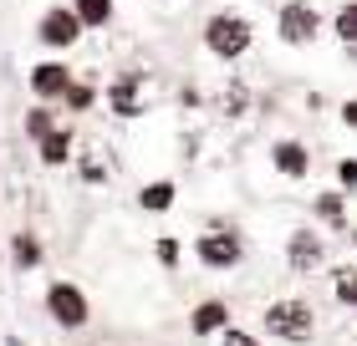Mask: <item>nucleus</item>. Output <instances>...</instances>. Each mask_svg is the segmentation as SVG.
<instances>
[{
    "label": "nucleus",
    "instance_id": "ddd939ff",
    "mask_svg": "<svg viewBox=\"0 0 357 346\" xmlns=\"http://www.w3.org/2000/svg\"><path fill=\"white\" fill-rule=\"evenodd\" d=\"M312 214H317L321 224H332V229H347V194H342V189L317 194V199H312Z\"/></svg>",
    "mask_w": 357,
    "mask_h": 346
},
{
    "label": "nucleus",
    "instance_id": "b1692460",
    "mask_svg": "<svg viewBox=\"0 0 357 346\" xmlns=\"http://www.w3.org/2000/svg\"><path fill=\"white\" fill-rule=\"evenodd\" d=\"M342 123H347V127H357V102H347V107H342Z\"/></svg>",
    "mask_w": 357,
    "mask_h": 346
},
{
    "label": "nucleus",
    "instance_id": "4be33fe9",
    "mask_svg": "<svg viewBox=\"0 0 357 346\" xmlns=\"http://www.w3.org/2000/svg\"><path fill=\"white\" fill-rule=\"evenodd\" d=\"M220 346H261V336L240 331V326H225V331H220Z\"/></svg>",
    "mask_w": 357,
    "mask_h": 346
},
{
    "label": "nucleus",
    "instance_id": "7ed1b4c3",
    "mask_svg": "<svg viewBox=\"0 0 357 346\" xmlns=\"http://www.w3.org/2000/svg\"><path fill=\"white\" fill-rule=\"evenodd\" d=\"M194 255H199V265H204V270H235L240 260H245V239H240V229H235V224L215 219L199 239H194Z\"/></svg>",
    "mask_w": 357,
    "mask_h": 346
},
{
    "label": "nucleus",
    "instance_id": "39448f33",
    "mask_svg": "<svg viewBox=\"0 0 357 346\" xmlns=\"http://www.w3.org/2000/svg\"><path fill=\"white\" fill-rule=\"evenodd\" d=\"M77 36H82V21H77L72 6H46L41 21H36V41L52 46V52H72Z\"/></svg>",
    "mask_w": 357,
    "mask_h": 346
},
{
    "label": "nucleus",
    "instance_id": "423d86ee",
    "mask_svg": "<svg viewBox=\"0 0 357 346\" xmlns=\"http://www.w3.org/2000/svg\"><path fill=\"white\" fill-rule=\"evenodd\" d=\"M321 31V15L306 6V0H286L281 15H275V36H281L286 46H312Z\"/></svg>",
    "mask_w": 357,
    "mask_h": 346
},
{
    "label": "nucleus",
    "instance_id": "dca6fc26",
    "mask_svg": "<svg viewBox=\"0 0 357 346\" xmlns=\"http://www.w3.org/2000/svg\"><path fill=\"white\" fill-rule=\"evenodd\" d=\"M332 295H337L347 310H357V265H342V270L332 275Z\"/></svg>",
    "mask_w": 357,
    "mask_h": 346
},
{
    "label": "nucleus",
    "instance_id": "412c9836",
    "mask_svg": "<svg viewBox=\"0 0 357 346\" xmlns=\"http://www.w3.org/2000/svg\"><path fill=\"white\" fill-rule=\"evenodd\" d=\"M337 189H342V194H357V158H342V163H337Z\"/></svg>",
    "mask_w": 357,
    "mask_h": 346
},
{
    "label": "nucleus",
    "instance_id": "f8f14e48",
    "mask_svg": "<svg viewBox=\"0 0 357 346\" xmlns=\"http://www.w3.org/2000/svg\"><path fill=\"white\" fill-rule=\"evenodd\" d=\"M174 199H178L174 178H153V184H143V189H138V209H143V214H169Z\"/></svg>",
    "mask_w": 357,
    "mask_h": 346
},
{
    "label": "nucleus",
    "instance_id": "4468645a",
    "mask_svg": "<svg viewBox=\"0 0 357 346\" xmlns=\"http://www.w3.org/2000/svg\"><path fill=\"white\" fill-rule=\"evenodd\" d=\"M41 239L36 235H31V229H15V235H10V265L15 270H36L41 265Z\"/></svg>",
    "mask_w": 357,
    "mask_h": 346
},
{
    "label": "nucleus",
    "instance_id": "f257e3e1",
    "mask_svg": "<svg viewBox=\"0 0 357 346\" xmlns=\"http://www.w3.org/2000/svg\"><path fill=\"white\" fill-rule=\"evenodd\" d=\"M261 326H266V336L286 341V346H306L317 336V310H312V301H301V295H281V301L266 306Z\"/></svg>",
    "mask_w": 357,
    "mask_h": 346
},
{
    "label": "nucleus",
    "instance_id": "a211bd4d",
    "mask_svg": "<svg viewBox=\"0 0 357 346\" xmlns=\"http://www.w3.org/2000/svg\"><path fill=\"white\" fill-rule=\"evenodd\" d=\"M52 127H56V118H52V107H46V102H36V107L26 112V138H31V143H41Z\"/></svg>",
    "mask_w": 357,
    "mask_h": 346
},
{
    "label": "nucleus",
    "instance_id": "f3484780",
    "mask_svg": "<svg viewBox=\"0 0 357 346\" xmlns=\"http://www.w3.org/2000/svg\"><path fill=\"white\" fill-rule=\"evenodd\" d=\"M332 31H337L342 46H357V0H347V6L332 15Z\"/></svg>",
    "mask_w": 357,
    "mask_h": 346
},
{
    "label": "nucleus",
    "instance_id": "0eeeda50",
    "mask_svg": "<svg viewBox=\"0 0 357 346\" xmlns=\"http://www.w3.org/2000/svg\"><path fill=\"white\" fill-rule=\"evenodd\" d=\"M72 67H67V61H36V67H31V92H36V102H46V107H52V102H61V97H67L72 92Z\"/></svg>",
    "mask_w": 357,
    "mask_h": 346
},
{
    "label": "nucleus",
    "instance_id": "5701e85b",
    "mask_svg": "<svg viewBox=\"0 0 357 346\" xmlns=\"http://www.w3.org/2000/svg\"><path fill=\"white\" fill-rule=\"evenodd\" d=\"M153 255H158V265H164V270H174L178 265V239H158Z\"/></svg>",
    "mask_w": 357,
    "mask_h": 346
},
{
    "label": "nucleus",
    "instance_id": "1a4fd4ad",
    "mask_svg": "<svg viewBox=\"0 0 357 346\" xmlns=\"http://www.w3.org/2000/svg\"><path fill=\"white\" fill-rule=\"evenodd\" d=\"M271 168L281 173V178H306L312 173V148L306 143H296V138H281V143H271Z\"/></svg>",
    "mask_w": 357,
    "mask_h": 346
},
{
    "label": "nucleus",
    "instance_id": "f03ea898",
    "mask_svg": "<svg viewBox=\"0 0 357 346\" xmlns=\"http://www.w3.org/2000/svg\"><path fill=\"white\" fill-rule=\"evenodd\" d=\"M250 41H255V26H250L240 10H215V15L204 21V52H215L220 61L245 56Z\"/></svg>",
    "mask_w": 357,
    "mask_h": 346
},
{
    "label": "nucleus",
    "instance_id": "393cba45",
    "mask_svg": "<svg viewBox=\"0 0 357 346\" xmlns=\"http://www.w3.org/2000/svg\"><path fill=\"white\" fill-rule=\"evenodd\" d=\"M6 346H21V341H15V336H10V341H6Z\"/></svg>",
    "mask_w": 357,
    "mask_h": 346
},
{
    "label": "nucleus",
    "instance_id": "9b49d317",
    "mask_svg": "<svg viewBox=\"0 0 357 346\" xmlns=\"http://www.w3.org/2000/svg\"><path fill=\"white\" fill-rule=\"evenodd\" d=\"M72 148H77V138H72V127H52V133H46V138L36 143V158L46 163V168H67Z\"/></svg>",
    "mask_w": 357,
    "mask_h": 346
},
{
    "label": "nucleus",
    "instance_id": "aec40b11",
    "mask_svg": "<svg viewBox=\"0 0 357 346\" xmlns=\"http://www.w3.org/2000/svg\"><path fill=\"white\" fill-rule=\"evenodd\" d=\"M61 102H67L72 112H87V107L97 102V87H87V81H72V92L61 97Z\"/></svg>",
    "mask_w": 357,
    "mask_h": 346
},
{
    "label": "nucleus",
    "instance_id": "9d476101",
    "mask_svg": "<svg viewBox=\"0 0 357 346\" xmlns=\"http://www.w3.org/2000/svg\"><path fill=\"white\" fill-rule=\"evenodd\" d=\"M225 326H230V301H220V295H204L189 310V336H220Z\"/></svg>",
    "mask_w": 357,
    "mask_h": 346
},
{
    "label": "nucleus",
    "instance_id": "20e7f679",
    "mask_svg": "<svg viewBox=\"0 0 357 346\" xmlns=\"http://www.w3.org/2000/svg\"><path fill=\"white\" fill-rule=\"evenodd\" d=\"M46 316H52L61 331H82V326L92 321L87 290L77 285V280H52V285H46Z\"/></svg>",
    "mask_w": 357,
    "mask_h": 346
},
{
    "label": "nucleus",
    "instance_id": "6ab92c4d",
    "mask_svg": "<svg viewBox=\"0 0 357 346\" xmlns=\"http://www.w3.org/2000/svg\"><path fill=\"white\" fill-rule=\"evenodd\" d=\"M133 92H138V81H133V77H123V81H112V87H107V97H112V107H118V112H138Z\"/></svg>",
    "mask_w": 357,
    "mask_h": 346
},
{
    "label": "nucleus",
    "instance_id": "2eb2a0df",
    "mask_svg": "<svg viewBox=\"0 0 357 346\" xmlns=\"http://www.w3.org/2000/svg\"><path fill=\"white\" fill-rule=\"evenodd\" d=\"M72 10L82 21V31H97V26L112 21V0H72Z\"/></svg>",
    "mask_w": 357,
    "mask_h": 346
},
{
    "label": "nucleus",
    "instance_id": "a878e982",
    "mask_svg": "<svg viewBox=\"0 0 357 346\" xmlns=\"http://www.w3.org/2000/svg\"><path fill=\"white\" fill-rule=\"evenodd\" d=\"M352 244H357V229H352Z\"/></svg>",
    "mask_w": 357,
    "mask_h": 346
},
{
    "label": "nucleus",
    "instance_id": "6e6552de",
    "mask_svg": "<svg viewBox=\"0 0 357 346\" xmlns=\"http://www.w3.org/2000/svg\"><path fill=\"white\" fill-rule=\"evenodd\" d=\"M321 260H327V244H321L317 229H291V239H286V265L306 275V270H317Z\"/></svg>",
    "mask_w": 357,
    "mask_h": 346
}]
</instances>
